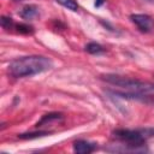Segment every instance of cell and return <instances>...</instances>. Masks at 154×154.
I'll return each mask as SVG.
<instances>
[{
	"label": "cell",
	"mask_w": 154,
	"mask_h": 154,
	"mask_svg": "<svg viewBox=\"0 0 154 154\" xmlns=\"http://www.w3.org/2000/svg\"><path fill=\"white\" fill-rule=\"evenodd\" d=\"M53 63L45 55H26L12 60L8 65V72L14 78L31 77L52 69Z\"/></svg>",
	"instance_id": "obj_1"
},
{
	"label": "cell",
	"mask_w": 154,
	"mask_h": 154,
	"mask_svg": "<svg viewBox=\"0 0 154 154\" xmlns=\"http://www.w3.org/2000/svg\"><path fill=\"white\" fill-rule=\"evenodd\" d=\"M100 78L112 85L119 87L122 89H126L130 91H142V93H148L154 90V83L147 82V81H141L136 78H130L116 73H106L101 75Z\"/></svg>",
	"instance_id": "obj_2"
},
{
	"label": "cell",
	"mask_w": 154,
	"mask_h": 154,
	"mask_svg": "<svg viewBox=\"0 0 154 154\" xmlns=\"http://www.w3.org/2000/svg\"><path fill=\"white\" fill-rule=\"evenodd\" d=\"M113 136L118 138L122 143L144 147L146 141L154 136V128H142V129H135V130L118 129L113 131Z\"/></svg>",
	"instance_id": "obj_3"
},
{
	"label": "cell",
	"mask_w": 154,
	"mask_h": 154,
	"mask_svg": "<svg viewBox=\"0 0 154 154\" xmlns=\"http://www.w3.org/2000/svg\"><path fill=\"white\" fill-rule=\"evenodd\" d=\"M131 22L137 26L141 32H152L154 30V19L146 13H135L130 16Z\"/></svg>",
	"instance_id": "obj_4"
},
{
	"label": "cell",
	"mask_w": 154,
	"mask_h": 154,
	"mask_svg": "<svg viewBox=\"0 0 154 154\" xmlns=\"http://www.w3.org/2000/svg\"><path fill=\"white\" fill-rule=\"evenodd\" d=\"M112 94L114 96H118V97H122V99H128V100H138V101H142V102H153L154 101V97L152 95H147L146 93H142V91H130V90H126V91H112Z\"/></svg>",
	"instance_id": "obj_5"
},
{
	"label": "cell",
	"mask_w": 154,
	"mask_h": 154,
	"mask_svg": "<svg viewBox=\"0 0 154 154\" xmlns=\"http://www.w3.org/2000/svg\"><path fill=\"white\" fill-rule=\"evenodd\" d=\"M96 149V144L85 140H78L73 143V150L78 154H89Z\"/></svg>",
	"instance_id": "obj_6"
},
{
	"label": "cell",
	"mask_w": 154,
	"mask_h": 154,
	"mask_svg": "<svg viewBox=\"0 0 154 154\" xmlns=\"http://www.w3.org/2000/svg\"><path fill=\"white\" fill-rule=\"evenodd\" d=\"M38 14H40L38 7H37L36 5H32V4L25 5V6L20 10V12H19V16H20L23 19H25V20H31V19L36 18Z\"/></svg>",
	"instance_id": "obj_7"
},
{
	"label": "cell",
	"mask_w": 154,
	"mask_h": 154,
	"mask_svg": "<svg viewBox=\"0 0 154 154\" xmlns=\"http://www.w3.org/2000/svg\"><path fill=\"white\" fill-rule=\"evenodd\" d=\"M85 51L90 54H101L105 52L103 47L96 42H89L87 46H85Z\"/></svg>",
	"instance_id": "obj_8"
},
{
	"label": "cell",
	"mask_w": 154,
	"mask_h": 154,
	"mask_svg": "<svg viewBox=\"0 0 154 154\" xmlns=\"http://www.w3.org/2000/svg\"><path fill=\"white\" fill-rule=\"evenodd\" d=\"M59 5H61L63 7L72 11V12H76L78 10V4L76 2V0H55Z\"/></svg>",
	"instance_id": "obj_9"
},
{
	"label": "cell",
	"mask_w": 154,
	"mask_h": 154,
	"mask_svg": "<svg viewBox=\"0 0 154 154\" xmlns=\"http://www.w3.org/2000/svg\"><path fill=\"white\" fill-rule=\"evenodd\" d=\"M51 132H47V131H38V132H28V134H20L18 135V138H22V140H31V138H37V137H42V136H46V135H49Z\"/></svg>",
	"instance_id": "obj_10"
},
{
	"label": "cell",
	"mask_w": 154,
	"mask_h": 154,
	"mask_svg": "<svg viewBox=\"0 0 154 154\" xmlns=\"http://www.w3.org/2000/svg\"><path fill=\"white\" fill-rule=\"evenodd\" d=\"M59 118H61V116L60 114H58V113H51V114H46V116H43V118L37 123V126H41L42 124H45V123H47V122H51V120H55V119H59Z\"/></svg>",
	"instance_id": "obj_11"
},
{
	"label": "cell",
	"mask_w": 154,
	"mask_h": 154,
	"mask_svg": "<svg viewBox=\"0 0 154 154\" xmlns=\"http://www.w3.org/2000/svg\"><path fill=\"white\" fill-rule=\"evenodd\" d=\"M13 25V22H12V18H8V17H1V26L4 29H11V26Z\"/></svg>",
	"instance_id": "obj_12"
},
{
	"label": "cell",
	"mask_w": 154,
	"mask_h": 154,
	"mask_svg": "<svg viewBox=\"0 0 154 154\" xmlns=\"http://www.w3.org/2000/svg\"><path fill=\"white\" fill-rule=\"evenodd\" d=\"M16 28H17V31H18V32H24V34H30V32H32V28L29 26V25H25V24L16 25Z\"/></svg>",
	"instance_id": "obj_13"
},
{
	"label": "cell",
	"mask_w": 154,
	"mask_h": 154,
	"mask_svg": "<svg viewBox=\"0 0 154 154\" xmlns=\"http://www.w3.org/2000/svg\"><path fill=\"white\" fill-rule=\"evenodd\" d=\"M103 2H105V0H95V6L99 7V6H101Z\"/></svg>",
	"instance_id": "obj_14"
},
{
	"label": "cell",
	"mask_w": 154,
	"mask_h": 154,
	"mask_svg": "<svg viewBox=\"0 0 154 154\" xmlns=\"http://www.w3.org/2000/svg\"><path fill=\"white\" fill-rule=\"evenodd\" d=\"M142 1H144V2H153L154 0H142Z\"/></svg>",
	"instance_id": "obj_15"
},
{
	"label": "cell",
	"mask_w": 154,
	"mask_h": 154,
	"mask_svg": "<svg viewBox=\"0 0 154 154\" xmlns=\"http://www.w3.org/2000/svg\"><path fill=\"white\" fill-rule=\"evenodd\" d=\"M14 1H19V0H14Z\"/></svg>",
	"instance_id": "obj_16"
}]
</instances>
